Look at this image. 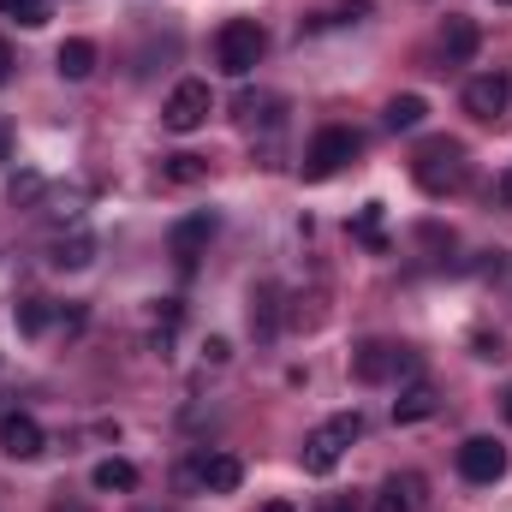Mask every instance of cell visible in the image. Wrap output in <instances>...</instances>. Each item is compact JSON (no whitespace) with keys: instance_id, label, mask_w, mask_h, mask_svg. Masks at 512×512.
<instances>
[{"instance_id":"6da1fadb","label":"cell","mask_w":512,"mask_h":512,"mask_svg":"<svg viewBox=\"0 0 512 512\" xmlns=\"http://www.w3.org/2000/svg\"><path fill=\"white\" fill-rule=\"evenodd\" d=\"M411 173H417V185H423L429 197L459 191V185H465V143H453V137H429V143L411 155Z\"/></svg>"},{"instance_id":"7a4b0ae2","label":"cell","mask_w":512,"mask_h":512,"mask_svg":"<svg viewBox=\"0 0 512 512\" xmlns=\"http://www.w3.org/2000/svg\"><path fill=\"white\" fill-rule=\"evenodd\" d=\"M262 54H268V36H262L256 18H233V24H221V36H215V60H221L227 78H251L256 66H262Z\"/></svg>"},{"instance_id":"3957f363","label":"cell","mask_w":512,"mask_h":512,"mask_svg":"<svg viewBox=\"0 0 512 512\" xmlns=\"http://www.w3.org/2000/svg\"><path fill=\"white\" fill-rule=\"evenodd\" d=\"M358 435H364V417H358V411H340V417H328V423H322V429L304 441V471H310V477H328V471L340 465V453H346Z\"/></svg>"},{"instance_id":"277c9868","label":"cell","mask_w":512,"mask_h":512,"mask_svg":"<svg viewBox=\"0 0 512 512\" xmlns=\"http://www.w3.org/2000/svg\"><path fill=\"white\" fill-rule=\"evenodd\" d=\"M364 149V137L352 126H328V131H316V143H310V155H304V179H334L352 155Z\"/></svg>"},{"instance_id":"5b68a950","label":"cell","mask_w":512,"mask_h":512,"mask_svg":"<svg viewBox=\"0 0 512 512\" xmlns=\"http://www.w3.org/2000/svg\"><path fill=\"white\" fill-rule=\"evenodd\" d=\"M179 483H185V489H209V495H233V489L245 483V465H239L233 453H197V459L179 471Z\"/></svg>"},{"instance_id":"8992f818","label":"cell","mask_w":512,"mask_h":512,"mask_svg":"<svg viewBox=\"0 0 512 512\" xmlns=\"http://www.w3.org/2000/svg\"><path fill=\"white\" fill-rule=\"evenodd\" d=\"M209 114H215V96H209V84H203V78L173 84V96H167V108H161L167 131H197Z\"/></svg>"},{"instance_id":"52a82bcc","label":"cell","mask_w":512,"mask_h":512,"mask_svg":"<svg viewBox=\"0 0 512 512\" xmlns=\"http://www.w3.org/2000/svg\"><path fill=\"white\" fill-rule=\"evenodd\" d=\"M215 209H197V215H185L173 233H167V251H173V262L179 268H197V256L209 251V239H215Z\"/></svg>"},{"instance_id":"ba28073f","label":"cell","mask_w":512,"mask_h":512,"mask_svg":"<svg viewBox=\"0 0 512 512\" xmlns=\"http://www.w3.org/2000/svg\"><path fill=\"white\" fill-rule=\"evenodd\" d=\"M459 477H465V483H501V477H507V447L489 441V435H471V441L459 447Z\"/></svg>"},{"instance_id":"9c48e42d","label":"cell","mask_w":512,"mask_h":512,"mask_svg":"<svg viewBox=\"0 0 512 512\" xmlns=\"http://www.w3.org/2000/svg\"><path fill=\"white\" fill-rule=\"evenodd\" d=\"M512 108V78L507 72H477L471 84H465V114H477V120H501Z\"/></svg>"},{"instance_id":"30bf717a","label":"cell","mask_w":512,"mask_h":512,"mask_svg":"<svg viewBox=\"0 0 512 512\" xmlns=\"http://www.w3.org/2000/svg\"><path fill=\"white\" fill-rule=\"evenodd\" d=\"M42 447H48V435H42V423L30 417V411H6L0 417V453L6 459H42Z\"/></svg>"},{"instance_id":"8fae6325","label":"cell","mask_w":512,"mask_h":512,"mask_svg":"<svg viewBox=\"0 0 512 512\" xmlns=\"http://www.w3.org/2000/svg\"><path fill=\"white\" fill-rule=\"evenodd\" d=\"M376 512H423V477L417 471H393L376 489Z\"/></svg>"},{"instance_id":"7c38bea8","label":"cell","mask_w":512,"mask_h":512,"mask_svg":"<svg viewBox=\"0 0 512 512\" xmlns=\"http://www.w3.org/2000/svg\"><path fill=\"white\" fill-rule=\"evenodd\" d=\"M435 411H441V393L423 382V376H411V382L399 387V399H393V423H423Z\"/></svg>"},{"instance_id":"4fadbf2b","label":"cell","mask_w":512,"mask_h":512,"mask_svg":"<svg viewBox=\"0 0 512 512\" xmlns=\"http://www.w3.org/2000/svg\"><path fill=\"white\" fill-rule=\"evenodd\" d=\"M54 66H60V78H72V84H84V78L96 72V42H84V36H72V42H60V54H54Z\"/></svg>"},{"instance_id":"5bb4252c","label":"cell","mask_w":512,"mask_h":512,"mask_svg":"<svg viewBox=\"0 0 512 512\" xmlns=\"http://www.w3.org/2000/svg\"><path fill=\"white\" fill-rule=\"evenodd\" d=\"M477 42H483V30H477L471 18H447V30H441V48H447V60H453V66H465V60L477 54Z\"/></svg>"},{"instance_id":"9a60e30c","label":"cell","mask_w":512,"mask_h":512,"mask_svg":"<svg viewBox=\"0 0 512 512\" xmlns=\"http://www.w3.org/2000/svg\"><path fill=\"white\" fill-rule=\"evenodd\" d=\"M90 256H96V239H90L84 227H72L66 239H54V256H48V262H54V268H90Z\"/></svg>"},{"instance_id":"2e32d148","label":"cell","mask_w":512,"mask_h":512,"mask_svg":"<svg viewBox=\"0 0 512 512\" xmlns=\"http://www.w3.org/2000/svg\"><path fill=\"white\" fill-rule=\"evenodd\" d=\"M96 489H102V495H131V489H137V465H131V459H102V465H96Z\"/></svg>"},{"instance_id":"e0dca14e","label":"cell","mask_w":512,"mask_h":512,"mask_svg":"<svg viewBox=\"0 0 512 512\" xmlns=\"http://www.w3.org/2000/svg\"><path fill=\"white\" fill-rule=\"evenodd\" d=\"M423 114H429V108H423V96H393V102H387V114H382V126L387 131H417V126H423Z\"/></svg>"},{"instance_id":"ac0fdd59","label":"cell","mask_w":512,"mask_h":512,"mask_svg":"<svg viewBox=\"0 0 512 512\" xmlns=\"http://www.w3.org/2000/svg\"><path fill=\"white\" fill-rule=\"evenodd\" d=\"M274 322H280V310H274V286H256V292H251V328L268 340V334H274Z\"/></svg>"},{"instance_id":"d6986e66","label":"cell","mask_w":512,"mask_h":512,"mask_svg":"<svg viewBox=\"0 0 512 512\" xmlns=\"http://www.w3.org/2000/svg\"><path fill=\"white\" fill-rule=\"evenodd\" d=\"M0 12H6V18H18L24 30H42L54 6H48V0H0Z\"/></svg>"},{"instance_id":"ffe728a7","label":"cell","mask_w":512,"mask_h":512,"mask_svg":"<svg viewBox=\"0 0 512 512\" xmlns=\"http://www.w3.org/2000/svg\"><path fill=\"white\" fill-rule=\"evenodd\" d=\"M239 114L251 126H280V96H239Z\"/></svg>"},{"instance_id":"44dd1931","label":"cell","mask_w":512,"mask_h":512,"mask_svg":"<svg viewBox=\"0 0 512 512\" xmlns=\"http://www.w3.org/2000/svg\"><path fill=\"white\" fill-rule=\"evenodd\" d=\"M12 322H18V334H42V328L54 322V310H48V298H24Z\"/></svg>"},{"instance_id":"7402d4cb","label":"cell","mask_w":512,"mask_h":512,"mask_svg":"<svg viewBox=\"0 0 512 512\" xmlns=\"http://www.w3.org/2000/svg\"><path fill=\"white\" fill-rule=\"evenodd\" d=\"M161 173H167L173 185H197L209 167H203V155H167V167H161Z\"/></svg>"},{"instance_id":"603a6c76","label":"cell","mask_w":512,"mask_h":512,"mask_svg":"<svg viewBox=\"0 0 512 512\" xmlns=\"http://www.w3.org/2000/svg\"><path fill=\"white\" fill-rule=\"evenodd\" d=\"M358 239H364V245H376V251L387 245V239H382V203H364V209H358Z\"/></svg>"},{"instance_id":"cb8c5ba5","label":"cell","mask_w":512,"mask_h":512,"mask_svg":"<svg viewBox=\"0 0 512 512\" xmlns=\"http://www.w3.org/2000/svg\"><path fill=\"white\" fill-rule=\"evenodd\" d=\"M6 197H12V203H36V197H42V173H12Z\"/></svg>"},{"instance_id":"d4e9b609","label":"cell","mask_w":512,"mask_h":512,"mask_svg":"<svg viewBox=\"0 0 512 512\" xmlns=\"http://www.w3.org/2000/svg\"><path fill=\"white\" fill-rule=\"evenodd\" d=\"M203 358H209V364H227V358H233V346H227V340H209V346H203Z\"/></svg>"},{"instance_id":"484cf974","label":"cell","mask_w":512,"mask_h":512,"mask_svg":"<svg viewBox=\"0 0 512 512\" xmlns=\"http://www.w3.org/2000/svg\"><path fill=\"white\" fill-rule=\"evenodd\" d=\"M6 78H12V48L0 42V84H6Z\"/></svg>"},{"instance_id":"4316f807","label":"cell","mask_w":512,"mask_h":512,"mask_svg":"<svg viewBox=\"0 0 512 512\" xmlns=\"http://www.w3.org/2000/svg\"><path fill=\"white\" fill-rule=\"evenodd\" d=\"M6 155H12V131L0 126V161H6Z\"/></svg>"},{"instance_id":"83f0119b","label":"cell","mask_w":512,"mask_h":512,"mask_svg":"<svg viewBox=\"0 0 512 512\" xmlns=\"http://www.w3.org/2000/svg\"><path fill=\"white\" fill-rule=\"evenodd\" d=\"M501 197H507V203H512V167H507V173H501Z\"/></svg>"},{"instance_id":"f1b7e54d","label":"cell","mask_w":512,"mask_h":512,"mask_svg":"<svg viewBox=\"0 0 512 512\" xmlns=\"http://www.w3.org/2000/svg\"><path fill=\"white\" fill-rule=\"evenodd\" d=\"M322 512H352V501H328Z\"/></svg>"},{"instance_id":"f546056e","label":"cell","mask_w":512,"mask_h":512,"mask_svg":"<svg viewBox=\"0 0 512 512\" xmlns=\"http://www.w3.org/2000/svg\"><path fill=\"white\" fill-rule=\"evenodd\" d=\"M262 512H298V507H286V501H268V507H262Z\"/></svg>"},{"instance_id":"4dcf8cb0","label":"cell","mask_w":512,"mask_h":512,"mask_svg":"<svg viewBox=\"0 0 512 512\" xmlns=\"http://www.w3.org/2000/svg\"><path fill=\"white\" fill-rule=\"evenodd\" d=\"M501 405H507V417H512V387H507V399H501Z\"/></svg>"},{"instance_id":"1f68e13d","label":"cell","mask_w":512,"mask_h":512,"mask_svg":"<svg viewBox=\"0 0 512 512\" xmlns=\"http://www.w3.org/2000/svg\"><path fill=\"white\" fill-rule=\"evenodd\" d=\"M54 512H84V507H54Z\"/></svg>"}]
</instances>
